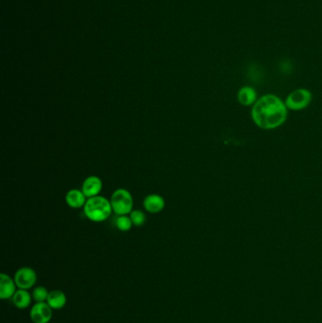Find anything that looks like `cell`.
Segmentation results:
<instances>
[{"mask_svg":"<svg viewBox=\"0 0 322 323\" xmlns=\"http://www.w3.org/2000/svg\"><path fill=\"white\" fill-rule=\"evenodd\" d=\"M252 116L258 127L272 130L284 124L288 116V109L279 98L266 94L255 102Z\"/></svg>","mask_w":322,"mask_h":323,"instance_id":"1","label":"cell"},{"mask_svg":"<svg viewBox=\"0 0 322 323\" xmlns=\"http://www.w3.org/2000/svg\"><path fill=\"white\" fill-rule=\"evenodd\" d=\"M84 208L85 216L94 222H102L108 220L112 212L110 200L102 196L88 198Z\"/></svg>","mask_w":322,"mask_h":323,"instance_id":"2","label":"cell"},{"mask_svg":"<svg viewBox=\"0 0 322 323\" xmlns=\"http://www.w3.org/2000/svg\"><path fill=\"white\" fill-rule=\"evenodd\" d=\"M110 205L112 211L118 216H126L130 214L134 207L132 196L127 189H116L110 196Z\"/></svg>","mask_w":322,"mask_h":323,"instance_id":"3","label":"cell"},{"mask_svg":"<svg viewBox=\"0 0 322 323\" xmlns=\"http://www.w3.org/2000/svg\"><path fill=\"white\" fill-rule=\"evenodd\" d=\"M312 94L306 89H298L290 94L286 98V105L291 110H302L311 102Z\"/></svg>","mask_w":322,"mask_h":323,"instance_id":"4","label":"cell"},{"mask_svg":"<svg viewBox=\"0 0 322 323\" xmlns=\"http://www.w3.org/2000/svg\"><path fill=\"white\" fill-rule=\"evenodd\" d=\"M14 279L18 288L28 290L35 286L37 282V273L34 268L24 266L16 272Z\"/></svg>","mask_w":322,"mask_h":323,"instance_id":"5","label":"cell"},{"mask_svg":"<svg viewBox=\"0 0 322 323\" xmlns=\"http://www.w3.org/2000/svg\"><path fill=\"white\" fill-rule=\"evenodd\" d=\"M30 316L34 323H48L53 316V309L48 302H36L32 306Z\"/></svg>","mask_w":322,"mask_h":323,"instance_id":"6","label":"cell"},{"mask_svg":"<svg viewBox=\"0 0 322 323\" xmlns=\"http://www.w3.org/2000/svg\"><path fill=\"white\" fill-rule=\"evenodd\" d=\"M102 190V180L96 176H89L88 178H85L82 187V191L88 198L100 196L98 194Z\"/></svg>","mask_w":322,"mask_h":323,"instance_id":"7","label":"cell"},{"mask_svg":"<svg viewBox=\"0 0 322 323\" xmlns=\"http://www.w3.org/2000/svg\"><path fill=\"white\" fill-rule=\"evenodd\" d=\"M16 286L14 279H12L4 273L0 275V298L2 300H8L14 297L16 292Z\"/></svg>","mask_w":322,"mask_h":323,"instance_id":"8","label":"cell"},{"mask_svg":"<svg viewBox=\"0 0 322 323\" xmlns=\"http://www.w3.org/2000/svg\"><path fill=\"white\" fill-rule=\"evenodd\" d=\"M143 205L148 212L158 214L164 210L166 206V202L162 196L150 194L144 198Z\"/></svg>","mask_w":322,"mask_h":323,"instance_id":"9","label":"cell"},{"mask_svg":"<svg viewBox=\"0 0 322 323\" xmlns=\"http://www.w3.org/2000/svg\"><path fill=\"white\" fill-rule=\"evenodd\" d=\"M66 202L71 208L78 209L84 207L87 200L82 191L78 189H71L66 195Z\"/></svg>","mask_w":322,"mask_h":323,"instance_id":"10","label":"cell"},{"mask_svg":"<svg viewBox=\"0 0 322 323\" xmlns=\"http://www.w3.org/2000/svg\"><path fill=\"white\" fill-rule=\"evenodd\" d=\"M48 304L50 306L52 309L55 310H60L62 308H64L66 302H68V298L66 296V294L60 291V290H53L50 292L48 297L46 300Z\"/></svg>","mask_w":322,"mask_h":323,"instance_id":"11","label":"cell"},{"mask_svg":"<svg viewBox=\"0 0 322 323\" xmlns=\"http://www.w3.org/2000/svg\"><path fill=\"white\" fill-rule=\"evenodd\" d=\"M14 304L16 306L18 309H26L30 306L32 302V296L25 289L16 290L14 297L12 298Z\"/></svg>","mask_w":322,"mask_h":323,"instance_id":"12","label":"cell"},{"mask_svg":"<svg viewBox=\"0 0 322 323\" xmlns=\"http://www.w3.org/2000/svg\"><path fill=\"white\" fill-rule=\"evenodd\" d=\"M256 94L250 87H243L238 93V100L243 105H250L255 102Z\"/></svg>","mask_w":322,"mask_h":323,"instance_id":"13","label":"cell"},{"mask_svg":"<svg viewBox=\"0 0 322 323\" xmlns=\"http://www.w3.org/2000/svg\"><path fill=\"white\" fill-rule=\"evenodd\" d=\"M116 225L118 229L121 232H128L134 226L130 218L128 216L127 214L126 216H118L116 220Z\"/></svg>","mask_w":322,"mask_h":323,"instance_id":"14","label":"cell"},{"mask_svg":"<svg viewBox=\"0 0 322 323\" xmlns=\"http://www.w3.org/2000/svg\"><path fill=\"white\" fill-rule=\"evenodd\" d=\"M48 294H50V292L48 291V289L40 286H37L34 289L32 298L36 302H44L48 300Z\"/></svg>","mask_w":322,"mask_h":323,"instance_id":"15","label":"cell"},{"mask_svg":"<svg viewBox=\"0 0 322 323\" xmlns=\"http://www.w3.org/2000/svg\"><path fill=\"white\" fill-rule=\"evenodd\" d=\"M130 218L132 220V224L136 227H140L144 225L146 222V214L141 210H134L130 214Z\"/></svg>","mask_w":322,"mask_h":323,"instance_id":"16","label":"cell"}]
</instances>
